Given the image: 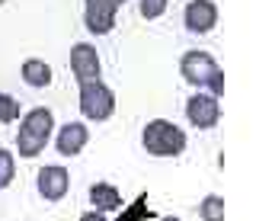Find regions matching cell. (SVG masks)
<instances>
[{"label":"cell","instance_id":"cell-1","mask_svg":"<svg viewBox=\"0 0 256 221\" xmlns=\"http://www.w3.org/2000/svg\"><path fill=\"white\" fill-rule=\"evenodd\" d=\"M180 74H182V80L192 84L196 90L212 93L214 100L224 96V68L214 61V54H208L202 48H189L180 58Z\"/></svg>","mask_w":256,"mask_h":221},{"label":"cell","instance_id":"cell-2","mask_svg":"<svg viewBox=\"0 0 256 221\" xmlns=\"http://www.w3.org/2000/svg\"><path fill=\"white\" fill-rule=\"evenodd\" d=\"M141 144L150 157H180L186 151L189 138H186V132L170 119H150L141 128Z\"/></svg>","mask_w":256,"mask_h":221},{"label":"cell","instance_id":"cell-3","mask_svg":"<svg viewBox=\"0 0 256 221\" xmlns=\"http://www.w3.org/2000/svg\"><path fill=\"white\" fill-rule=\"evenodd\" d=\"M80 112L90 122H106L116 112V90L102 80L80 84Z\"/></svg>","mask_w":256,"mask_h":221},{"label":"cell","instance_id":"cell-4","mask_svg":"<svg viewBox=\"0 0 256 221\" xmlns=\"http://www.w3.org/2000/svg\"><path fill=\"white\" fill-rule=\"evenodd\" d=\"M186 119L192 122V128L208 132L221 122V100H214L212 93H192L186 100Z\"/></svg>","mask_w":256,"mask_h":221},{"label":"cell","instance_id":"cell-5","mask_svg":"<svg viewBox=\"0 0 256 221\" xmlns=\"http://www.w3.org/2000/svg\"><path fill=\"white\" fill-rule=\"evenodd\" d=\"M70 74L77 77V84L102 80V61L93 42H77L70 48Z\"/></svg>","mask_w":256,"mask_h":221},{"label":"cell","instance_id":"cell-6","mask_svg":"<svg viewBox=\"0 0 256 221\" xmlns=\"http://www.w3.org/2000/svg\"><path fill=\"white\" fill-rule=\"evenodd\" d=\"M182 26L192 36H208L218 26V4L214 0H189L182 10Z\"/></svg>","mask_w":256,"mask_h":221},{"label":"cell","instance_id":"cell-7","mask_svg":"<svg viewBox=\"0 0 256 221\" xmlns=\"http://www.w3.org/2000/svg\"><path fill=\"white\" fill-rule=\"evenodd\" d=\"M36 189H38V196H42L45 202H61L64 196H68V189H70L68 167H61V164H48V167H42L38 176H36Z\"/></svg>","mask_w":256,"mask_h":221},{"label":"cell","instance_id":"cell-8","mask_svg":"<svg viewBox=\"0 0 256 221\" xmlns=\"http://www.w3.org/2000/svg\"><path fill=\"white\" fill-rule=\"evenodd\" d=\"M116 13L118 6L112 0H84V26L93 36H109L116 29Z\"/></svg>","mask_w":256,"mask_h":221},{"label":"cell","instance_id":"cell-9","mask_svg":"<svg viewBox=\"0 0 256 221\" xmlns=\"http://www.w3.org/2000/svg\"><path fill=\"white\" fill-rule=\"evenodd\" d=\"M86 141H90L86 122H68V125H61L58 135H54V148H58L61 157H77L86 148Z\"/></svg>","mask_w":256,"mask_h":221},{"label":"cell","instance_id":"cell-10","mask_svg":"<svg viewBox=\"0 0 256 221\" xmlns=\"http://www.w3.org/2000/svg\"><path fill=\"white\" fill-rule=\"evenodd\" d=\"M22 132H29V135H36V138H42L48 141L54 135V112L48 106H32L26 116H22V125H20Z\"/></svg>","mask_w":256,"mask_h":221},{"label":"cell","instance_id":"cell-11","mask_svg":"<svg viewBox=\"0 0 256 221\" xmlns=\"http://www.w3.org/2000/svg\"><path fill=\"white\" fill-rule=\"evenodd\" d=\"M20 77H22V84H26V86H32V90H45V86L54 80V70L42 58H26L20 64Z\"/></svg>","mask_w":256,"mask_h":221},{"label":"cell","instance_id":"cell-12","mask_svg":"<svg viewBox=\"0 0 256 221\" xmlns=\"http://www.w3.org/2000/svg\"><path fill=\"white\" fill-rule=\"evenodd\" d=\"M90 202H93V212L106 215V212H118L122 208V192H118L112 183H93L90 186Z\"/></svg>","mask_w":256,"mask_h":221},{"label":"cell","instance_id":"cell-13","mask_svg":"<svg viewBox=\"0 0 256 221\" xmlns=\"http://www.w3.org/2000/svg\"><path fill=\"white\" fill-rule=\"evenodd\" d=\"M48 148V141H42V138H36V135H29V132H16V151H20V157L22 160H32V157H38Z\"/></svg>","mask_w":256,"mask_h":221},{"label":"cell","instance_id":"cell-14","mask_svg":"<svg viewBox=\"0 0 256 221\" xmlns=\"http://www.w3.org/2000/svg\"><path fill=\"white\" fill-rule=\"evenodd\" d=\"M198 218L202 221H224V199L218 192L205 196L202 205H198Z\"/></svg>","mask_w":256,"mask_h":221},{"label":"cell","instance_id":"cell-15","mask_svg":"<svg viewBox=\"0 0 256 221\" xmlns=\"http://www.w3.org/2000/svg\"><path fill=\"white\" fill-rule=\"evenodd\" d=\"M20 116H22L20 100L10 96V93H0V125H13Z\"/></svg>","mask_w":256,"mask_h":221},{"label":"cell","instance_id":"cell-16","mask_svg":"<svg viewBox=\"0 0 256 221\" xmlns=\"http://www.w3.org/2000/svg\"><path fill=\"white\" fill-rule=\"evenodd\" d=\"M16 180V157L0 148V189H6Z\"/></svg>","mask_w":256,"mask_h":221},{"label":"cell","instance_id":"cell-17","mask_svg":"<svg viewBox=\"0 0 256 221\" xmlns=\"http://www.w3.org/2000/svg\"><path fill=\"white\" fill-rule=\"evenodd\" d=\"M166 6H170V0H141L138 10H141L144 20H160L166 13Z\"/></svg>","mask_w":256,"mask_h":221},{"label":"cell","instance_id":"cell-18","mask_svg":"<svg viewBox=\"0 0 256 221\" xmlns=\"http://www.w3.org/2000/svg\"><path fill=\"white\" fill-rule=\"evenodd\" d=\"M80 221H106V215H100V212H84V215H80Z\"/></svg>","mask_w":256,"mask_h":221},{"label":"cell","instance_id":"cell-19","mask_svg":"<svg viewBox=\"0 0 256 221\" xmlns=\"http://www.w3.org/2000/svg\"><path fill=\"white\" fill-rule=\"evenodd\" d=\"M160 221H180V218H176V215H166V218H160Z\"/></svg>","mask_w":256,"mask_h":221},{"label":"cell","instance_id":"cell-20","mask_svg":"<svg viewBox=\"0 0 256 221\" xmlns=\"http://www.w3.org/2000/svg\"><path fill=\"white\" fill-rule=\"evenodd\" d=\"M112 4H116V6H122V4H128V0H112Z\"/></svg>","mask_w":256,"mask_h":221},{"label":"cell","instance_id":"cell-21","mask_svg":"<svg viewBox=\"0 0 256 221\" xmlns=\"http://www.w3.org/2000/svg\"><path fill=\"white\" fill-rule=\"evenodd\" d=\"M4 4H6V0H0V6H4Z\"/></svg>","mask_w":256,"mask_h":221}]
</instances>
